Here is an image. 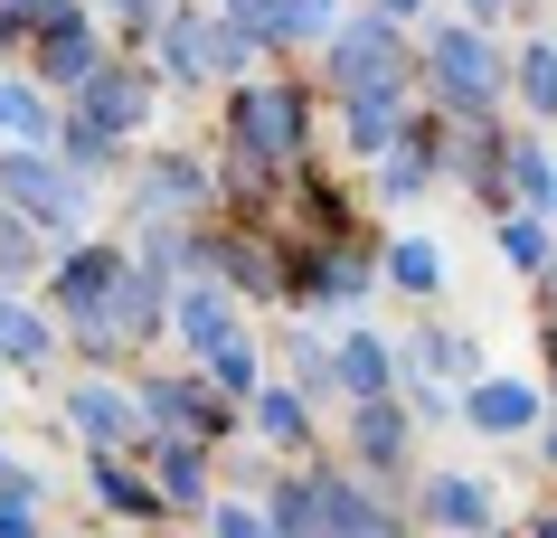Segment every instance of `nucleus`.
<instances>
[{
    "label": "nucleus",
    "mask_w": 557,
    "mask_h": 538,
    "mask_svg": "<svg viewBox=\"0 0 557 538\" xmlns=\"http://www.w3.org/2000/svg\"><path fill=\"white\" fill-rule=\"evenodd\" d=\"M227 114H218V151H246L264 171H294L322 151V123H331V95L312 66H256V76H236L218 95Z\"/></svg>",
    "instance_id": "nucleus-1"
},
{
    "label": "nucleus",
    "mask_w": 557,
    "mask_h": 538,
    "mask_svg": "<svg viewBox=\"0 0 557 538\" xmlns=\"http://www.w3.org/2000/svg\"><path fill=\"white\" fill-rule=\"evenodd\" d=\"M416 95L435 104V114H454V123H472V114H500L510 104V38L500 29H482V20H425L416 29Z\"/></svg>",
    "instance_id": "nucleus-2"
},
{
    "label": "nucleus",
    "mask_w": 557,
    "mask_h": 538,
    "mask_svg": "<svg viewBox=\"0 0 557 538\" xmlns=\"http://www.w3.org/2000/svg\"><path fill=\"white\" fill-rule=\"evenodd\" d=\"M302 66L322 76V95H416V20H397L379 0H350Z\"/></svg>",
    "instance_id": "nucleus-3"
},
{
    "label": "nucleus",
    "mask_w": 557,
    "mask_h": 538,
    "mask_svg": "<svg viewBox=\"0 0 557 538\" xmlns=\"http://www.w3.org/2000/svg\"><path fill=\"white\" fill-rule=\"evenodd\" d=\"M151 66L171 76V95H199V86L227 95L236 76L274 66V48H264V38H246L218 0H171V10H161V29H151Z\"/></svg>",
    "instance_id": "nucleus-4"
},
{
    "label": "nucleus",
    "mask_w": 557,
    "mask_h": 538,
    "mask_svg": "<svg viewBox=\"0 0 557 538\" xmlns=\"http://www.w3.org/2000/svg\"><path fill=\"white\" fill-rule=\"evenodd\" d=\"M0 189L48 227V246L95 237V217H104V179H86L58 142H0Z\"/></svg>",
    "instance_id": "nucleus-5"
},
{
    "label": "nucleus",
    "mask_w": 557,
    "mask_h": 538,
    "mask_svg": "<svg viewBox=\"0 0 557 538\" xmlns=\"http://www.w3.org/2000/svg\"><path fill=\"white\" fill-rule=\"evenodd\" d=\"M302 473H312V538H397V529H416L407 491L359 473L350 453H312Z\"/></svg>",
    "instance_id": "nucleus-6"
},
{
    "label": "nucleus",
    "mask_w": 557,
    "mask_h": 538,
    "mask_svg": "<svg viewBox=\"0 0 557 538\" xmlns=\"http://www.w3.org/2000/svg\"><path fill=\"white\" fill-rule=\"evenodd\" d=\"M218 209V151L199 142H143L133 171H123V227H151V217H208Z\"/></svg>",
    "instance_id": "nucleus-7"
},
{
    "label": "nucleus",
    "mask_w": 557,
    "mask_h": 538,
    "mask_svg": "<svg viewBox=\"0 0 557 538\" xmlns=\"http://www.w3.org/2000/svg\"><path fill=\"white\" fill-rule=\"evenodd\" d=\"M133 388H143L151 425L208 435L218 453H227V445H246V397H227V388H218V378L199 368V359H143V368H133Z\"/></svg>",
    "instance_id": "nucleus-8"
},
{
    "label": "nucleus",
    "mask_w": 557,
    "mask_h": 538,
    "mask_svg": "<svg viewBox=\"0 0 557 538\" xmlns=\"http://www.w3.org/2000/svg\"><path fill=\"white\" fill-rule=\"evenodd\" d=\"M161 95H171V76L151 66V48H114V58L95 66L86 86L66 95V114H86L95 133H114V142H151V123H161Z\"/></svg>",
    "instance_id": "nucleus-9"
},
{
    "label": "nucleus",
    "mask_w": 557,
    "mask_h": 538,
    "mask_svg": "<svg viewBox=\"0 0 557 538\" xmlns=\"http://www.w3.org/2000/svg\"><path fill=\"white\" fill-rule=\"evenodd\" d=\"M48 397H58V425L76 435V445L133 453L151 435V406H143V388H133V368H66Z\"/></svg>",
    "instance_id": "nucleus-10"
},
{
    "label": "nucleus",
    "mask_w": 557,
    "mask_h": 538,
    "mask_svg": "<svg viewBox=\"0 0 557 538\" xmlns=\"http://www.w3.org/2000/svg\"><path fill=\"white\" fill-rule=\"evenodd\" d=\"M189 246H199V265L227 274L256 312H284V237H274V227H256V217H236V209H208L199 227H189Z\"/></svg>",
    "instance_id": "nucleus-11"
},
{
    "label": "nucleus",
    "mask_w": 557,
    "mask_h": 538,
    "mask_svg": "<svg viewBox=\"0 0 557 538\" xmlns=\"http://www.w3.org/2000/svg\"><path fill=\"white\" fill-rule=\"evenodd\" d=\"M331 435H341V453H350L359 473L397 481V491L416 481V406H407V388H387V397H350V406H331Z\"/></svg>",
    "instance_id": "nucleus-12"
},
{
    "label": "nucleus",
    "mask_w": 557,
    "mask_h": 538,
    "mask_svg": "<svg viewBox=\"0 0 557 538\" xmlns=\"http://www.w3.org/2000/svg\"><path fill=\"white\" fill-rule=\"evenodd\" d=\"M444 142H454V114H435V104L416 95L407 133H397V142L359 171V179H369V199H379V209H416L425 189H444Z\"/></svg>",
    "instance_id": "nucleus-13"
},
{
    "label": "nucleus",
    "mask_w": 557,
    "mask_h": 538,
    "mask_svg": "<svg viewBox=\"0 0 557 538\" xmlns=\"http://www.w3.org/2000/svg\"><path fill=\"white\" fill-rule=\"evenodd\" d=\"M407 510H416V529H454V538L520 529V510L500 501V481H482V473H416L407 481Z\"/></svg>",
    "instance_id": "nucleus-14"
},
{
    "label": "nucleus",
    "mask_w": 557,
    "mask_h": 538,
    "mask_svg": "<svg viewBox=\"0 0 557 538\" xmlns=\"http://www.w3.org/2000/svg\"><path fill=\"white\" fill-rule=\"evenodd\" d=\"M236 330H256V302L236 293L227 274L189 265V274H180V293H171V350L180 359H208V350H227Z\"/></svg>",
    "instance_id": "nucleus-15"
},
{
    "label": "nucleus",
    "mask_w": 557,
    "mask_h": 538,
    "mask_svg": "<svg viewBox=\"0 0 557 538\" xmlns=\"http://www.w3.org/2000/svg\"><path fill=\"white\" fill-rule=\"evenodd\" d=\"M0 368H10L20 388H58L66 378V322L48 312V293L0 284Z\"/></svg>",
    "instance_id": "nucleus-16"
},
{
    "label": "nucleus",
    "mask_w": 557,
    "mask_h": 538,
    "mask_svg": "<svg viewBox=\"0 0 557 538\" xmlns=\"http://www.w3.org/2000/svg\"><path fill=\"white\" fill-rule=\"evenodd\" d=\"M114 48H123V38H114V20H104V10L86 0V10H66V20H48V29L29 38V76L66 104V95L86 86V76H95L104 58H114Z\"/></svg>",
    "instance_id": "nucleus-17"
},
{
    "label": "nucleus",
    "mask_w": 557,
    "mask_h": 538,
    "mask_svg": "<svg viewBox=\"0 0 557 538\" xmlns=\"http://www.w3.org/2000/svg\"><path fill=\"white\" fill-rule=\"evenodd\" d=\"M246 445H264L274 463H312V453H331V425H322V397H302L284 368L264 378L256 397H246Z\"/></svg>",
    "instance_id": "nucleus-18"
},
{
    "label": "nucleus",
    "mask_w": 557,
    "mask_h": 538,
    "mask_svg": "<svg viewBox=\"0 0 557 538\" xmlns=\"http://www.w3.org/2000/svg\"><path fill=\"white\" fill-rule=\"evenodd\" d=\"M444 189H454V199H472L482 217L510 209V123H500V114L454 123V142H444Z\"/></svg>",
    "instance_id": "nucleus-19"
},
{
    "label": "nucleus",
    "mask_w": 557,
    "mask_h": 538,
    "mask_svg": "<svg viewBox=\"0 0 557 538\" xmlns=\"http://www.w3.org/2000/svg\"><path fill=\"white\" fill-rule=\"evenodd\" d=\"M86 491H95V520H123V529H180L171 491L151 481L143 453H104V445H86Z\"/></svg>",
    "instance_id": "nucleus-20"
},
{
    "label": "nucleus",
    "mask_w": 557,
    "mask_h": 538,
    "mask_svg": "<svg viewBox=\"0 0 557 538\" xmlns=\"http://www.w3.org/2000/svg\"><path fill=\"white\" fill-rule=\"evenodd\" d=\"M274 368L294 378L302 397H322V406H341V322H322V312H302V302H284L274 312Z\"/></svg>",
    "instance_id": "nucleus-21"
},
{
    "label": "nucleus",
    "mask_w": 557,
    "mask_h": 538,
    "mask_svg": "<svg viewBox=\"0 0 557 538\" xmlns=\"http://www.w3.org/2000/svg\"><path fill=\"white\" fill-rule=\"evenodd\" d=\"M151 463V481L171 491V510H180V529H199V510L218 501V445L208 435H180V425H151L143 445H133Z\"/></svg>",
    "instance_id": "nucleus-22"
},
{
    "label": "nucleus",
    "mask_w": 557,
    "mask_h": 538,
    "mask_svg": "<svg viewBox=\"0 0 557 538\" xmlns=\"http://www.w3.org/2000/svg\"><path fill=\"white\" fill-rule=\"evenodd\" d=\"M557 397L548 378H510V368H482L463 388V435H482V445H529V425L548 416Z\"/></svg>",
    "instance_id": "nucleus-23"
},
{
    "label": "nucleus",
    "mask_w": 557,
    "mask_h": 538,
    "mask_svg": "<svg viewBox=\"0 0 557 538\" xmlns=\"http://www.w3.org/2000/svg\"><path fill=\"white\" fill-rule=\"evenodd\" d=\"M407 114H416V95H331V123H322V142L350 161V171H369L397 133H407Z\"/></svg>",
    "instance_id": "nucleus-24"
},
{
    "label": "nucleus",
    "mask_w": 557,
    "mask_h": 538,
    "mask_svg": "<svg viewBox=\"0 0 557 538\" xmlns=\"http://www.w3.org/2000/svg\"><path fill=\"white\" fill-rule=\"evenodd\" d=\"M397 359H407V378H444V388H472L492 359H482V340L454 322H425V302H416V330L397 340Z\"/></svg>",
    "instance_id": "nucleus-25"
},
{
    "label": "nucleus",
    "mask_w": 557,
    "mask_h": 538,
    "mask_svg": "<svg viewBox=\"0 0 557 538\" xmlns=\"http://www.w3.org/2000/svg\"><path fill=\"white\" fill-rule=\"evenodd\" d=\"M387 388H407V359H397V340L359 312V322H341V406H350V397H387Z\"/></svg>",
    "instance_id": "nucleus-26"
},
{
    "label": "nucleus",
    "mask_w": 557,
    "mask_h": 538,
    "mask_svg": "<svg viewBox=\"0 0 557 538\" xmlns=\"http://www.w3.org/2000/svg\"><path fill=\"white\" fill-rule=\"evenodd\" d=\"M58 123H66V104L29 76V58L0 66V142H58Z\"/></svg>",
    "instance_id": "nucleus-27"
},
{
    "label": "nucleus",
    "mask_w": 557,
    "mask_h": 538,
    "mask_svg": "<svg viewBox=\"0 0 557 538\" xmlns=\"http://www.w3.org/2000/svg\"><path fill=\"white\" fill-rule=\"evenodd\" d=\"M510 104H520L529 123H548V133H557V29L510 38Z\"/></svg>",
    "instance_id": "nucleus-28"
},
{
    "label": "nucleus",
    "mask_w": 557,
    "mask_h": 538,
    "mask_svg": "<svg viewBox=\"0 0 557 538\" xmlns=\"http://www.w3.org/2000/svg\"><path fill=\"white\" fill-rule=\"evenodd\" d=\"M492 255L520 274V284H539V274L557 265V217L548 209H500L492 217Z\"/></svg>",
    "instance_id": "nucleus-29"
},
{
    "label": "nucleus",
    "mask_w": 557,
    "mask_h": 538,
    "mask_svg": "<svg viewBox=\"0 0 557 538\" xmlns=\"http://www.w3.org/2000/svg\"><path fill=\"white\" fill-rule=\"evenodd\" d=\"M557 199V142L548 123H510V209H548Z\"/></svg>",
    "instance_id": "nucleus-30"
},
{
    "label": "nucleus",
    "mask_w": 557,
    "mask_h": 538,
    "mask_svg": "<svg viewBox=\"0 0 557 538\" xmlns=\"http://www.w3.org/2000/svg\"><path fill=\"white\" fill-rule=\"evenodd\" d=\"M48 255H58V246H48V227H38V217L0 189V284H20V293H29L38 274H48Z\"/></svg>",
    "instance_id": "nucleus-31"
},
{
    "label": "nucleus",
    "mask_w": 557,
    "mask_h": 538,
    "mask_svg": "<svg viewBox=\"0 0 557 538\" xmlns=\"http://www.w3.org/2000/svg\"><path fill=\"white\" fill-rule=\"evenodd\" d=\"M379 274H387V293L435 302L444 293V246L435 237H379Z\"/></svg>",
    "instance_id": "nucleus-32"
},
{
    "label": "nucleus",
    "mask_w": 557,
    "mask_h": 538,
    "mask_svg": "<svg viewBox=\"0 0 557 538\" xmlns=\"http://www.w3.org/2000/svg\"><path fill=\"white\" fill-rule=\"evenodd\" d=\"M264 520H274V538H312V473L302 463L264 473Z\"/></svg>",
    "instance_id": "nucleus-33"
},
{
    "label": "nucleus",
    "mask_w": 557,
    "mask_h": 538,
    "mask_svg": "<svg viewBox=\"0 0 557 538\" xmlns=\"http://www.w3.org/2000/svg\"><path fill=\"white\" fill-rule=\"evenodd\" d=\"M48 529V473L20 463V473H0V538H38Z\"/></svg>",
    "instance_id": "nucleus-34"
},
{
    "label": "nucleus",
    "mask_w": 557,
    "mask_h": 538,
    "mask_svg": "<svg viewBox=\"0 0 557 538\" xmlns=\"http://www.w3.org/2000/svg\"><path fill=\"white\" fill-rule=\"evenodd\" d=\"M199 529L208 538H274V520H264V491H227L218 481V501L199 510Z\"/></svg>",
    "instance_id": "nucleus-35"
},
{
    "label": "nucleus",
    "mask_w": 557,
    "mask_h": 538,
    "mask_svg": "<svg viewBox=\"0 0 557 538\" xmlns=\"http://www.w3.org/2000/svg\"><path fill=\"white\" fill-rule=\"evenodd\" d=\"M95 10L114 20L123 48H151V29H161V10H171V0H95Z\"/></svg>",
    "instance_id": "nucleus-36"
},
{
    "label": "nucleus",
    "mask_w": 557,
    "mask_h": 538,
    "mask_svg": "<svg viewBox=\"0 0 557 538\" xmlns=\"http://www.w3.org/2000/svg\"><path fill=\"white\" fill-rule=\"evenodd\" d=\"M66 10H86V0H0V20H10V38H20V48H29L48 20H66Z\"/></svg>",
    "instance_id": "nucleus-37"
},
{
    "label": "nucleus",
    "mask_w": 557,
    "mask_h": 538,
    "mask_svg": "<svg viewBox=\"0 0 557 538\" xmlns=\"http://www.w3.org/2000/svg\"><path fill=\"white\" fill-rule=\"evenodd\" d=\"M218 10H227L246 38H264V48H274V10H284V0H218Z\"/></svg>",
    "instance_id": "nucleus-38"
},
{
    "label": "nucleus",
    "mask_w": 557,
    "mask_h": 538,
    "mask_svg": "<svg viewBox=\"0 0 557 538\" xmlns=\"http://www.w3.org/2000/svg\"><path fill=\"white\" fill-rule=\"evenodd\" d=\"M454 10H463V20H482V29H510V20H520V0H454Z\"/></svg>",
    "instance_id": "nucleus-39"
},
{
    "label": "nucleus",
    "mask_w": 557,
    "mask_h": 538,
    "mask_svg": "<svg viewBox=\"0 0 557 538\" xmlns=\"http://www.w3.org/2000/svg\"><path fill=\"white\" fill-rule=\"evenodd\" d=\"M539 378H548V397H557V312H539Z\"/></svg>",
    "instance_id": "nucleus-40"
},
{
    "label": "nucleus",
    "mask_w": 557,
    "mask_h": 538,
    "mask_svg": "<svg viewBox=\"0 0 557 538\" xmlns=\"http://www.w3.org/2000/svg\"><path fill=\"white\" fill-rule=\"evenodd\" d=\"M379 10H397V20H416V29L435 20V0H379Z\"/></svg>",
    "instance_id": "nucleus-41"
},
{
    "label": "nucleus",
    "mask_w": 557,
    "mask_h": 538,
    "mask_svg": "<svg viewBox=\"0 0 557 538\" xmlns=\"http://www.w3.org/2000/svg\"><path fill=\"white\" fill-rule=\"evenodd\" d=\"M529 293H539V312H557V265L539 274V284H529Z\"/></svg>",
    "instance_id": "nucleus-42"
},
{
    "label": "nucleus",
    "mask_w": 557,
    "mask_h": 538,
    "mask_svg": "<svg viewBox=\"0 0 557 538\" xmlns=\"http://www.w3.org/2000/svg\"><path fill=\"white\" fill-rule=\"evenodd\" d=\"M0 473H20V453H10V445H0Z\"/></svg>",
    "instance_id": "nucleus-43"
},
{
    "label": "nucleus",
    "mask_w": 557,
    "mask_h": 538,
    "mask_svg": "<svg viewBox=\"0 0 557 538\" xmlns=\"http://www.w3.org/2000/svg\"><path fill=\"white\" fill-rule=\"evenodd\" d=\"M529 10H539V0H520V20H529Z\"/></svg>",
    "instance_id": "nucleus-44"
},
{
    "label": "nucleus",
    "mask_w": 557,
    "mask_h": 538,
    "mask_svg": "<svg viewBox=\"0 0 557 538\" xmlns=\"http://www.w3.org/2000/svg\"><path fill=\"white\" fill-rule=\"evenodd\" d=\"M548 217H557V199H548Z\"/></svg>",
    "instance_id": "nucleus-45"
}]
</instances>
